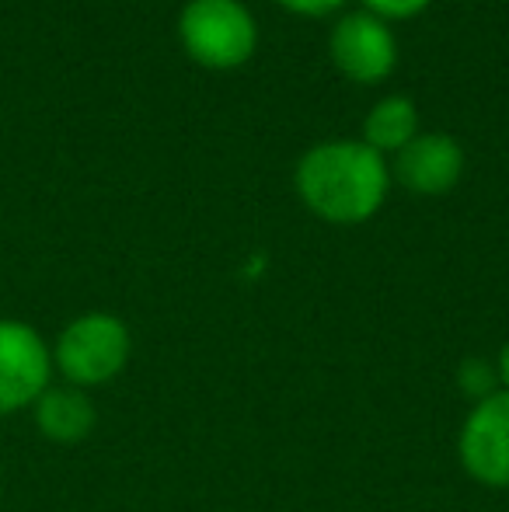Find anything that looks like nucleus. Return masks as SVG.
<instances>
[{
	"label": "nucleus",
	"instance_id": "1",
	"mask_svg": "<svg viewBox=\"0 0 509 512\" xmlns=\"http://www.w3.org/2000/svg\"><path fill=\"white\" fill-rule=\"evenodd\" d=\"M391 168L384 154L363 140H335L311 147L297 164V192L325 223L356 227L384 206Z\"/></svg>",
	"mask_w": 509,
	"mask_h": 512
},
{
	"label": "nucleus",
	"instance_id": "2",
	"mask_svg": "<svg viewBox=\"0 0 509 512\" xmlns=\"http://www.w3.org/2000/svg\"><path fill=\"white\" fill-rule=\"evenodd\" d=\"M49 349H53V370L63 377V384L91 391L112 384L126 370L133 356V335L119 314L88 310L63 324Z\"/></svg>",
	"mask_w": 509,
	"mask_h": 512
},
{
	"label": "nucleus",
	"instance_id": "3",
	"mask_svg": "<svg viewBox=\"0 0 509 512\" xmlns=\"http://www.w3.org/2000/svg\"><path fill=\"white\" fill-rule=\"evenodd\" d=\"M178 39L199 67L234 70L252 60L258 28L241 0H189L178 14Z\"/></svg>",
	"mask_w": 509,
	"mask_h": 512
},
{
	"label": "nucleus",
	"instance_id": "4",
	"mask_svg": "<svg viewBox=\"0 0 509 512\" xmlns=\"http://www.w3.org/2000/svg\"><path fill=\"white\" fill-rule=\"evenodd\" d=\"M53 349L18 317H0V415L32 408L53 384Z\"/></svg>",
	"mask_w": 509,
	"mask_h": 512
},
{
	"label": "nucleus",
	"instance_id": "5",
	"mask_svg": "<svg viewBox=\"0 0 509 512\" xmlns=\"http://www.w3.org/2000/svg\"><path fill=\"white\" fill-rule=\"evenodd\" d=\"M457 460L478 485L509 492V391L471 405L457 432Z\"/></svg>",
	"mask_w": 509,
	"mask_h": 512
},
{
	"label": "nucleus",
	"instance_id": "6",
	"mask_svg": "<svg viewBox=\"0 0 509 512\" xmlns=\"http://www.w3.org/2000/svg\"><path fill=\"white\" fill-rule=\"evenodd\" d=\"M328 49H332L339 74L356 84H381L398 63V42L391 28L370 11H356L335 21Z\"/></svg>",
	"mask_w": 509,
	"mask_h": 512
},
{
	"label": "nucleus",
	"instance_id": "7",
	"mask_svg": "<svg viewBox=\"0 0 509 512\" xmlns=\"http://www.w3.org/2000/svg\"><path fill=\"white\" fill-rule=\"evenodd\" d=\"M391 175L415 196H443L464 175V150L447 133H419L398 150Z\"/></svg>",
	"mask_w": 509,
	"mask_h": 512
},
{
	"label": "nucleus",
	"instance_id": "8",
	"mask_svg": "<svg viewBox=\"0 0 509 512\" xmlns=\"http://www.w3.org/2000/svg\"><path fill=\"white\" fill-rule=\"evenodd\" d=\"M35 429L49 439V443L74 446L88 439L98 425V408L88 398V391L70 384H49L42 398L32 405Z\"/></svg>",
	"mask_w": 509,
	"mask_h": 512
},
{
	"label": "nucleus",
	"instance_id": "9",
	"mask_svg": "<svg viewBox=\"0 0 509 512\" xmlns=\"http://www.w3.org/2000/svg\"><path fill=\"white\" fill-rule=\"evenodd\" d=\"M415 136H419V112L401 95H391V98H384V102H377L367 112V119H363V143L374 147L377 154H387V150L398 154Z\"/></svg>",
	"mask_w": 509,
	"mask_h": 512
},
{
	"label": "nucleus",
	"instance_id": "10",
	"mask_svg": "<svg viewBox=\"0 0 509 512\" xmlns=\"http://www.w3.org/2000/svg\"><path fill=\"white\" fill-rule=\"evenodd\" d=\"M457 387L468 394L471 405H475V401L492 398L496 391H503L496 363H489V359H482V356H471V359H464V363L457 366Z\"/></svg>",
	"mask_w": 509,
	"mask_h": 512
},
{
	"label": "nucleus",
	"instance_id": "11",
	"mask_svg": "<svg viewBox=\"0 0 509 512\" xmlns=\"http://www.w3.org/2000/svg\"><path fill=\"white\" fill-rule=\"evenodd\" d=\"M433 4V0H363V7H367L374 18L381 21H401V18H415L419 11H426V7Z\"/></svg>",
	"mask_w": 509,
	"mask_h": 512
},
{
	"label": "nucleus",
	"instance_id": "12",
	"mask_svg": "<svg viewBox=\"0 0 509 512\" xmlns=\"http://www.w3.org/2000/svg\"><path fill=\"white\" fill-rule=\"evenodd\" d=\"M279 4L286 7V11L293 14H307V18H318V14H332L339 11L346 0H279Z\"/></svg>",
	"mask_w": 509,
	"mask_h": 512
},
{
	"label": "nucleus",
	"instance_id": "13",
	"mask_svg": "<svg viewBox=\"0 0 509 512\" xmlns=\"http://www.w3.org/2000/svg\"><path fill=\"white\" fill-rule=\"evenodd\" d=\"M496 370H499V384H503V391H509V342L503 345V349H499Z\"/></svg>",
	"mask_w": 509,
	"mask_h": 512
}]
</instances>
